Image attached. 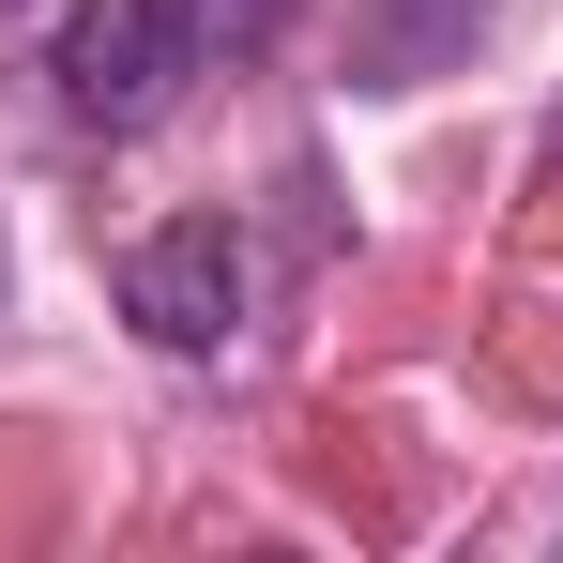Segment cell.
Listing matches in <instances>:
<instances>
[{"label": "cell", "instance_id": "obj_1", "mask_svg": "<svg viewBox=\"0 0 563 563\" xmlns=\"http://www.w3.org/2000/svg\"><path fill=\"white\" fill-rule=\"evenodd\" d=\"M198 77H213L198 0H62V31H46V92L92 137H153Z\"/></svg>", "mask_w": 563, "mask_h": 563}, {"label": "cell", "instance_id": "obj_2", "mask_svg": "<svg viewBox=\"0 0 563 563\" xmlns=\"http://www.w3.org/2000/svg\"><path fill=\"white\" fill-rule=\"evenodd\" d=\"M122 320H137L168 366H213V351L244 335V229H229V213L137 229V244H122Z\"/></svg>", "mask_w": 563, "mask_h": 563}, {"label": "cell", "instance_id": "obj_3", "mask_svg": "<svg viewBox=\"0 0 563 563\" xmlns=\"http://www.w3.org/2000/svg\"><path fill=\"white\" fill-rule=\"evenodd\" d=\"M289 15H305V0H198V31H213V62H260V46H275Z\"/></svg>", "mask_w": 563, "mask_h": 563}]
</instances>
